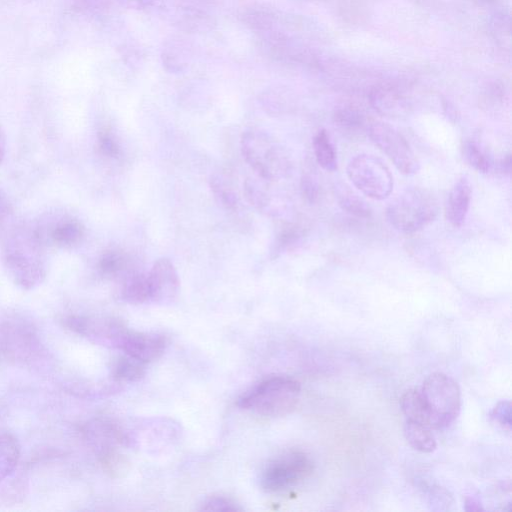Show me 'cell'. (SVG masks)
Wrapping results in <instances>:
<instances>
[{
    "label": "cell",
    "instance_id": "8fae6325",
    "mask_svg": "<svg viewBox=\"0 0 512 512\" xmlns=\"http://www.w3.org/2000/svg\"><path fill=\"white\" fill-rule=\"evenodd\" d=\"M150 302L168 305L175 301L180 289V280L174 264L168 258L154 262L147 273Z\"/></svg>",
    "mask_w": 512,
    "mask_h": 512
},
{
    "label": "cell",
    "instance_id": "d590c367",
    "mask_svg": "<svg viewBox=\"0 0 512 512\" xmlns=\"http://www.w3.org/2000/svg\"><path fill=\"white\" fill-rule=\"evenodd\" d=\"M6 154V136L3 129L0 126V164L2 163Z\"/></svg>",
    "mask_w": 512,
    "mask_h": 512
},
{
    "label": "cell",
    "instance_id": "9c48e42d",
    "mask_svg": "<svg viewBox=\"0 0 512 512\" xmlns=\"http://www.w3.org/2000/svg\"><path fill=\"white\" fill-rule=\"evenodd\" d=\"M34 223L47 248L73 249L78 247L85 238L86 231L83 223L68 213H49Z\"/></svg>",
    "mask_w": 512,
    "mask_h": 512
},
{
    "label": "cell",
    "instance_id": "e0dca14e",
    "mask_svg": "<svg viewBox=\"0 0 512 512\" xmlns=\"http://www.w3.org/2000/svg\"><path fill=\"white\" fill-rule=\"evenodd\" d=\"M403 431L407 442L413 449L423 453H430L436 449L437 444L431 428L406 420Z\"/></svg>",
    "mask_w": 512,
    "mask_h": 512
},
{
    "label": "cell",
    "instance_id": "603a6c76",
    "mask_svg": "<svg viewBox=\"0 0 512 512\" xmlns=\"http://www.w3.org/2000/svg\"><path fill=\"white\" fill-rule=\"evenodd\" d=\"M98 456L104 471L111 477H123L129 471L128 459L115 448L103 450L98 453Z\"/></svg>",
    "mask_w": 512,
    "mask_h": 512
},
{
    "label": "cell",
    "instance_id": "83f0119b",
    "mask_svg": "<svg viewBox=\"0 0 512 512\" xmlns=\"http://www.w3.org/2000/svg\"><path fill=\"white\" fill-rule=\"evenodd\" d=\"M203 511H241L242 508L230 498L223 496H212L206 499L201 507Z\"/></svg>",
    "mask_w": 512,
    "mask_h": 512
},
{
    "label": "cell",
    "instance_id": "d6986e66",
    "mask_svg": "<svg viewBox=\"0 0 512 512\" xmlns=\"http://www.w3.org/2000/svg\"><path fill=\"white\" fill-rule=\"evenodd\" d=\"M313 151L319 166L326 171L337 169V157L334 146L326 130H319L313 138Z\"/></svg>",
    "mask_w": 512,
    "mask_h": 512
},
{
    "label": "cell",
    "instance_id": "f546056e",
    "mask_svg": "<svg viewBox=\"0 0 512 512\" xmlns=\"http://www.w3.org/2000/svg\"><path fill=\"white\" fill-rule=\"evenodd\" d=\"M12 216V204L6 193L0 189V238L3 237L11 227Z\"/></svg>",
    "mask_w": 512,
    "mask_h": 512
},
{
    "label": "cell",
    "instance_id": "484cf974",
    "mask_svg": "<svg viewBox=\"0 0 512 512\" xmlns=\"http://www.w3.org/2000/svg\"><path fill=\"white\" fill-rule=\"evenodd\" d=\"M339 205L346 212L361 218L371 215V209L365 201L351 192H344L339 196Z\"/></svg>",
    "mask_w": 512,
    "mask_h": 512
},
{
    "label": "cell",
    "instance_id": "cb8c5ba5",
    "mask_svg": "<svg viewBox=\"0 0 512 512\" xmlns=\"http://www.w3.org/2000/svg\"><path fill=\"white\" fill-rule=\"evenodd\" d=\"M144 375V363L127 355L119 358L113 367V376L120 381H137Z\"/></svg>",
    "mask_w": 512,
    "mask_h": 512
},
{
    "label": "cell",
    "instance_id": "7402d4cb",
    "mask_svg": "<svg viewBox=\"0 0 512 512\" xmlns=\"http://www.w3.org/2000/svg\"><path fill=\"white\" fill-rule=\"evenodd\" d=\"M210 187L215 199L227 210H236L239 205L238 195L227 178L214 175L210 180Z\"/></svg>",
    "mask_w": 512,
    "mask_h": 512
},
{
    "label": "cell",
    "instance_id": "ffe728a7",
    "mask_svg": "<svg viewBox=\"0 0 512 512\" xmlns=\"http://www.w3.org/2000/svg\"><path fill=\"white\" fill-rule=\"evenodd\" d=\"M27 491V481L16 471L0 481V505L16 504L21 502Z\"/></svg>",
    "mask_w": 512,
    "mask_h": 512
},
{
    "label": "cell",
    "instance_id": "ac0fdd59",
    "mask_svg": "<svg viewBox=\"0 0 512 512\" xmlns=\"http://www.w3.org/2000/svg\"><path fill=\"white\" fill-rule=\"evenodd\" d=\"M400 406L407 420H411L431 428L430 416L419 389L413 388L405 391L401 396Z\"/></svg>",
    "mask_w": 512,
    "mask_h": 512
},
{
    "label": "cell",
    "instance_id": "e575fe53",
    "mask_svg": "<svg viewBox=\"0 0 512 512\" xmlns=\"http://www.w3.org/2000/svg\"><path fill=\"white\" fill-rule=\"evenodd\" d=\"M511 165H512L511 155L508 154L504 158L499 160V162L497 164L498 171L503 175H509L511 173Z\"/></svg>",
    "mask_w": 512,
    "mask_h": 512
},
{
    "label": "cell",
    "instance_id": "9a60e30c",
    "mask_svg": "<svg viewBox=\"0 0 512 512\" xmlns=\"http://www.w3.org/2000/svg\"><path fill=\"white\" fill-rule=\"evenodd\" d=\"M20 459V445L16 437L0 427V481L16 471Z\"/></svg>",
    "mask_w": 512,
    "mask_h": 512
},
{
    "label": "cell",
    "instance_id": "8992f818",
    "mask_svg": "<svg viewBox=\"0 0 512 512\" xmlns=\"http://www.w3.org/2000/svg\"><path fill=\"white\" fill-rule=\"evenodd\" d=\"M351 183L365 196L374 200L386 199L393 190V176L378 157L359 154L347 165Z\"/></svg>",
    "mask_w": 512,
    "mask_h": 512
},
{
    "label": "cell",
    "instance_id": "d4e9b609",
    "mask_svg": "<svg viewBox=\"0 0 512 512\" xmlns=\"http://www.w3.org/2000/svg\"><path fill=\"white\" fill-rule=\"evenodd\" d=\"M97 148L100 154L109 159H119L122 150L118 139L110 128H101L97 133Z\"/></svg>",
    "mask_w": 512,
    "mask_h": 512
},
{
    "label": "cell",
    "instance_id": "5b68a950",
    "mask_svg": "<svg viewBox=\"0 0 512 512\" xmlns=\"http://www.w3.org/2000/svg\"><path fill=\"white\" fill-rule=\"evenodd\" d=\"M430 416L431 428L449 426L459 415L461 392L457 382L443 373L429 375L419 389Z\"/></svg>",
    "mask_w": 512,
    "mask_h": 512
},
{
    "label": "cell",
    "instance_id": "ba28073f",
    "mask_svg": "<svg viewBox=\"0 0 512 512\" xmlns=\"http://www.w3.org/2000/svg\"><path fill=\"white\" fill-rule=\"evenodd\" d=\"M372 142L387 155L394 166L404 175L419 170V161L404 136L387 123L375 122L367 128Z\"/></svg>",
    "mask_w": 512,
    "mask_h": 512
},
{
    "label": "cell",
    "instance_id": "30bf717a",
    "mask_svg": "<svg viewBox=\"0 0 512 512\" xmlns=\"http://www.w3.org/2000/svg\"><path fill=\"white\" fill-rule=\"evenodd\" d=\"M64 324L94 343L116 349L120 348L129 331L122 321L109 317L69 315L64 319Z\"/></svg>",
    "mask_w": 512,
    "mask_h": 512
},
{
    "label": "cell",
    "instance_id": "7c38bea8",
    "mask_svg": "<svg viewBox=\"0 0 512 512\" xmlns=\"http://www.w3.org/2000/svg\"><path fill=\"white\" fill-rule=\"evenodd\" d=\"M167 341L165 336L152 332L128 331L119 350L125 355L144 364L158 359L165 351Z\"/></svg>",
    "mask_w": 512,
    "mask_h": 512
},
{
    "label": "cell",
    "instance_id": "7a4b0ae2",
    "mask_svg": "<svg viewBox=\"0 0 512 512\" xmlns=\"http://www.w3.org/2000/svg\"><path fill=\"white\" fill-rule=\"evenodd\" d=\"M300 383L289 377L276 376L263 380L239 398L237 405L267 417L289 414L297 405Z\"/></svg>",
    "mask_w": 512,
    "mask_h": 512
},
{
    "label": "cell",
    "instance_id": "836d02e7",
    "mask_svg": "<svg viewBox=\"0 0 512 512\" xmlns=\"http://www.w3.org/2000/svg\"><path fill=\"white\" fill-rule=\"evenodd\" d=\"M140 3H142L143 5L145 6H152V7H162V3L163 1H165L164 3V8H167L168 7V4L170 3V1L172 0H138ZM193 0H173V5H174V8H179V9H182V10H189V11H192V2Z\"/></svg>",
    "mask_w": 512,
    "mask_h": 512
},
{
    "label": "cell",
    "instance_id": "2e32d148",
    "mask_svg": "<svg viewBox=\"0 0 512 512\" xmlns=\"http://www.w3.org/2000/svg\"><path fill=\"white\" fill-rule=\"evenodd\" d=\"M132 267H134V264L128 255L117 249L107 250L100 256L97 262V269L100 275L114 281Z\"/></svg>",
    "mask_w": 512,
    "mask_h": 512
},
{
    "label": "cell",
    "instance_id": "277c9868",
    "mask_svg": "<svg viewBox=\"0 0 512 512\" xmlns=\"http://www.w3.org/2000/svg\"><path fill=\"white\" fill-rule=\"evenodd\" d=\"M438 213L435 197L426 189L409 188L387 207L390 224L404 233L421 230L432 222Z\"/></svg>",
    "mask_w": 512,
    "mask_h": 512
},
{
    "label": "cell",
    "instance_id": "f1b7e54d",
    "mask_svg": "<svg viewBox=\"0 0 512 512\" xmlns=\"http://www.w3.org/2000/svg\"><path fill=\"white\" fill-rule=\"evenodd\" d=\"M335 122L341 127L342 130L345 131H356L361 129L362 126V118L361 116L351 110H343L339 111L335 115Z\"/></svg>",
    "mask_w": 512,
    "mask_h": 512
},
{
    "label": "cell",
    "instance_id": "44dd1931",
    "mask_svg": "<svg viewBox=\"0 0 512 512\" xmlns=\"http://www.w3.org/2000/svg\"><path fill=\"white\" fill-rule=\"evenodd\" d=\"M461 151L464 161L478 172L488 173L492 169V159L476 141H465Z\"/></svg>",
    "mask_w": 512,
    "mask_h": 512
},
{
    "label": "cell",
    "instance_id": "d6a6232c",
    "mask_svg": "<svg viewBox=\"0 0 512 512\" xmlns=\"http://www.w3.org/2000/svg\"><path fill=\"white\" fill-rule=\"evenodd\" d=\"M301 191L307 201L313 203L318 197L317 182L309 175H305L301 180Z\"/></svg>",
    "mask_w": 512,
    "mask_h": 512
},
{
    "label": "cell",
    "instance_id": "1f68e13d",
    "mask_svg": "<svg viewBox=\"0 0 512 512\" xmlns=\"http://www.w3.org/2000/svg\"><path fill=\"white\" fill-rule=\"evenodd\" d=\"M75 5L86 12L100 13L108 9L113 0H73Z\"/></svg>",
    "mask_w": 512,
    "mask_h": 512
},
{
    "label": "cell",
    "instance_id": "4316f807",
    "mask_svg": "<svg viewBox=\"0 0 512 512\" xmlns=\"http://www.w3.org/2000/svg\"><path fill=\"white\" fill-rule=\"evenodd\" d=\"M301 237V231L298 227L290 225L283 228L277 235L273 244L272 253L277 256L295 245Z\"/></svg>",
    "mask_w": 512,
    "mask_h": 512
},
{
    "label": "cell",
    "instance_id": "52a82bcc",
    "mask_svg": "<svg viewBox=\"0 0 512 512\" xmlns=\"http://www.w3.org/2000/svg\"><path fill=\"white\" fill-rule=\"evenodd\" d=\"M313 469V462L305 452L289 450L267 465L261 477V486L268 492H281L307 479Z\"/></svg>",
    "mask_w": 512,
    "mask_h": 512
},
{
    "label": "cell",
    "instance_id": "4dcf8cb0",
    "mask_svg": "<svg viewBox=\"0 0 512 512\" xmlns=\"http://www.w3.org/2000/svg\"><path fill=\"white\" fill-rule=\"evenodd\" d=\"M490 416L503 429H511V403L510 401L499 402L491 411Z\"/></svg>",
    "mask_w": 512,
    "mask_h": 512
},
{
    "label": "cell",
    "instance_id": "5bb4252c",
    "mask_svg": "<svg viewBox=\"0 0 512 512\" xmlns=\"http://www.w3.org/2000/svg\"><path fill=\"white\" fill-rule=\"evenodd\" d=\"M117 294L123 301L131 304L150 302L147 273L132 267L115 280Z\"/></svg>",
    "mask_w": 512,
    "mask_h": 512
},
{
    "label": "cell",
    "instance_id": "3957f363",
    "mask_svg": "<svg viewBox=\"0 0 512 512\" xmlns=\"http://www.w3.org/2000/svg\"><path fill=\"white\" fill-rule=\"evenodd\" d=\"M241 152L258 177L266 181L283 179L291 171L287 152L268 133L260 129H250L243 133Z\"/></svg>",
    "mask_w": 512,
    "mask_h": 512
},
{
    "label": "cell",
    "instance_id": "4fadbf2b",
    "mask_svg": "<svg viewBox=\"0 0 512 512\" xmlns=\"http://www.w3.org/2000/svg\"><path fill=\"white\" fill-rule=\"evenodd\" d=\"M472 188L467 176L460 177L449 191L446 206V219L455 227H460L468 214Z\"/></svg>",
    "mask_w": 512,
    "mask_h": 512
},
{
    "label": "cell",
    "instance_id": "6da1fadb",
    "mask_svg": "<svg viewBox=\"0 0 512 512\" xmlns=\"http://www.w3.org/2000/svg\"><path fill=\"white\" fill-rule=\"evenodd\" d=\"M46 250L34 222L11 226L3 236L1 253L7 276L23 290L38 287L47 275Z\"/></svg>",
    "mask_w": 512,
    "mask_h": 512
}]
</instances>
